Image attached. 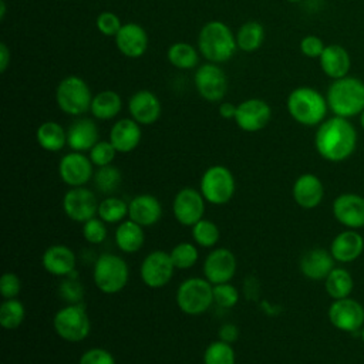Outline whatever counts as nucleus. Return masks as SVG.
Returning a JSON list of instances; mask_svg holds the SVG:
<instances>
[{
    "instance_id": "1a4fd4ad",
    "label": "nucleus",
    "mask_w": 364,
    "mask_h": 364,
    "mask_svg": "<svg viewBox=\"0 0 364 364\" xmlns=\"http://www.w3.org/2000/svg\"><path fill=\"white\" fill-rule=\"evenodd\" d=\"M199 191L205 200L212 205L228 203L235 193L233 173L223 165H213L203 172Z\"/></svg>"
},
{
    "instance_id": "dca6fc26",
    "label": "nucleus",
    "mask_w": 364,
    "mask_h": 364,
    "mask_svg": "<svg viewBox=\"0 0 364 364\" xmlns=\"http://www.w3.org/2000/svg\"><path fill=\"white\" fill-rule=\"evenodd\" d=\"M92 165L94 164L91 162L90 156H85L82 152L73 151L60 159L58 173L65 185L78 188L84 186L91 181V178H94Z\"/></svg>"
},
{
    "instance_id": "9d476101",
    "label": "nucleus",
    "mask_w": 364,
    "mask_h": 364,
    "mask_svg": "<svg viewBox=\"0 0 364 364\" xmlns=\"http://www.w3.org/2000/svg\"><path fill=\"white\" fill-rule=\"evenodd\" d=\"M195 87L199 95L209 101H220L228 91V77L225 71L215 63L202 64L195 71Z\"/></svg>"
},
{
    "instance_id": "9b49d317",
    "label": "nucleus",
    "mask_w": 364,
    "mask_h": 364,
    "mask_svg": "<svg viewBox=\"0 0 364 364\" xmlns=\"http://www.w3.org/2000/svg\"><path fill=\"white\" fill-rule=\"evenodd\" d=\"M175 269L168 252L154 250L142 260L139 274L144 284L151 289H159L169 283Z\"/></svg>"
},
{
    "instance_id": "3c124183",
    "label": "nucleus",
    "mask_w": 364,
    "mask_h": 364,
    "mask_svg": "<svg viewBox=\"0 0 364 364\" xmlns=\"http://www.w3.org/2000/svg\"><path fill=\"white\" fill-rule=\"evenodd\" d=\"M236 109H237V105L232 102H222L219 105V115L225 119H235Z\"/></svg>"
},
{
    "instance_id": "e433bc0d",
    "label": "nucleus",
    "mask_w": 364,
    "mask_h": 364,
    "mask_svg": "<svg viewBox=\"0 0 364 364\" xmlns=\"http://www.w3.org/2000/svg\"><path fill=\"white\" fill-rule=\"evenodd\" d=\"M122 182V175L119 169L114 165H107L98 168L94 173V185L101 193H112L119 188Z\"/></svg>"
},
{
    "instance_id": "58836bf2",
    "label": "nucleus",
    "mask_w": 364,
    "mask_h": 364,
    "mask_svg": "<svg viewBox=\"0 0 364 364\" xmlns=\"http://www.w3.org/2000/svg\"><path fill=\"white\" fill-rule=\"evenodd\" d=\"M203 364H235V351L226 341H212L203 353Z\"/></svg>"
},
{
    "instance_id": "864d4df0",
    "label": "nucleus",
    "mask_w": 364,
    "mask_h": 364,
    "mask_svg": "<svg viewBox=\"0 0 364 364\" xmlns=\"http://www.w3.org/2000/svg\"><path fill=\"white\" fill-rule=\"evenodd\" d=\"M6 17V1L0 0V20L3 21Z\"/></svg>"
},
{
    "instance_id": "72a5a7b5",
    "label": "nucleus",
    "mask_w": 364,
    "mask_h": 364,
    "mask_svg": "<svg viewBox=\"0 0 364 364\" xmlns=\"http://www.w3.org/2000/svg\"><path fill=\"white\" fill-rule=\"evenodd\" d=\"M168 61L179 70H191L198 64V51L189 43L178 41L169 46L166 51Z\"/></svg>"
},
{
    "instance_id": "8fccbe9b",
    "label": "nucleus",
    "mask_w": 364,
    "mask_h": 364,
    "mask_svg": "<svg viewBox=\"0 0 364 364\" xmlns=\"http://www.w3.org/2000/svg\"><path fill=\"white\" fill-rule=\"evenodd\" d=\"M239 337V328L235 326V324H223L220 328H219V340L222 341H226V343H233L236 341Z\"/></svg>"
},
{
    "instance_id": "cd10ccee",
    "label": "nucleus",
    "mask_w": 364,
    "mask_h": 364,
    "mask_svg": "<svg viewBox=\"0 0 364 364\" xmlns=\"http://www.w3.org/2000/svg\"><path fill=\"white\" fill-rule=\"evenodd\" d=\"M98 142V127L90 118L75 119L67 129V145L77 152L90 151Z\"/></svg>"
},
{
    "instance_id": "2eb2a0df",
    "label": "nucleus",
    "mask_w": 364,
    "mask_h": 364,
    "mask_svg": "<svg viewBox=\"0 0 364 364\" xmlns=\"http://www.w3.org/2000/svg\"><path fill=\"white\" fill-rule=\"evenodd\" d=\"M272 118L270 105L260 98H249L237 105L235 122L245 132H257L263 129Z\"/></svg>"
},
{
    "instance_id": "37998d69",
    "label": "nucleus",
    "mask_w": 364,
    "mask_h": 364,
    "mask_svg": "<svg viewBox=\"0 0 364 364\" xmlns=\"http://www.w3.org/2000/svg\"><path fill=\"white\" fill-rule=\"evenodd\" d=\"M82 236L91 245H100L107 239L105 222L100 218H91L82 223Z\"/></svg>"
},
{
    "instance_id": "a18cd8bd",
    "label": "nucleus",
    "mask_w": 364,
    "mask_h": 364,
    "mask_svg": "<svg viewBox=\"0 0 364 364\" xmlns=\"http://www.w3.org/2000/svg\"><path fill=\"white\" fill-rule=\"evenodd\" d=\"M60 296L68 301V304L73 303H80L82 300L84 296V289L82 286L70 276H67V279L63 280V283L60 284Z\"/></svg>"
},
{
    "instance_id": "c9c22d12",
    "label": "nucleus",
    "mask_w": 364,
    "mask_h": 364,
    "mask_svg": "<svg viewBox=\"0 0 364 364\" xmlns=\"http://www.w3.org/2000/svg\"><path fill=\"white\" fill-rule=\"evenodd\" d=\"M97 215L105 223H121L128 216V203L119 198H105L100 202Z\"/></svg>"
},
{
    "instance_id": "a19ab883",
    "label": "nucleus",
    "mask_w": 364,
    "mask_h": 364,
    "mask_svg": "<svg viewBox=\"0 0 364 364\" xmlns=\"http://www.w3.org/2000/svg\"><path fill=\"white\" fill-rule=\"evenodd\" d=\"M117 155V149L114 148V145L109 141H98L91 149H90V159L91 162L101 168V166H107L111 165V162L114 161Z\"/></svg>"
},
{
    "instance_id": "423d86ee",
    "label": "nucleus",
    "mask_w": 364,
    "mask_h": 364,
    "mask_svg": "<svg viewBox=\"0 0 364 364\" xmlns=\"http://www.w3.org/2000/svg\"><path fill=\"white\" fill-rule=\"evenodd\" d=\"M92 92L88 84L77 75L63 78L55 88V102L58 108L68 115L78 117L90 111Z\"/></svg>"
},
{
    "instance_id": "7ed1b4c3",
    "label": "nucleus",
    "mask_w": 364,
    "mask_h": 364,
    "mask_svg": "<svg viewBox=\"0 0 364 364\" xmlns=\"http://www.w3.org/2000/svg\"><path fill=\"white\" fill-rule=\"evenodd\" d=\"M198 47L200 54L209 63H225L229 61L236 53V36L223 21L212 20L200 28L198 36Z\"/></svg>"
},
{
    "instance_id": "4468645a",
    "label": "nucleus",
    "mask_w": 364,
    "mask_h": 364,
    "mask_svg": "<svg viewBox=\"0 0 364 364\" xmlns=\"http://www.w3.org/2000/svg\"><path fill=\"white\" fill-rule=\"evenodd\" d=\"M205 198L200 191L193 188H182L173 198L172 210L175 219L183 226H193L196 222L203 219L205 213Z\"/></svg>"
},
{
    "instance_id": "2f4dec72",
    "label": "nucleus",
    "mask_w": 364,
    "mask_h": 364,
    "mask_svg": "<svg viewBox=\"0 0 364 364\" xmlns=\"http://www.w3.org/2000/svg\"><path fill=\"white\" fill-rule=\"evenodd\" d=\"M353 286L351 274L343 267H334L324 279L326 291L333 300L348 297L353 291Z\"/></svg>"
},
{
    "instance_id": "4d7b16f0",
    "label": "nucleus",
    "mask_w": 364,
    "mask_h": 364,
    "mask_svg": "<svg viewBox=\"0 0 364 364\" xmlns=\"http://www.w3.org/2000/svg\"><path fill=\"white\" fill-rule=\"evenodd\" d=\"M286 1H289V3H300L303 0H286Z\"/></svg>"
},
{
    "instance_id": "ea45409f",
    "label": "nucleus",
    "mask_w": 364,
    "mask_h": 364,
    "mask_svg": "<svg viewBox=\"0 0 364 364\" xmlns=\"http://www.w3.org/2000/svg\"><path fill=\"white\" fill-rule=\"evenodd\" d=\"M171 259L176 269H191L198 262V249L193 243L181 242L171 250Z\"/></svg>"
},
{
    "instance_id": "f8f14e48",
    "label": "nucleus",
    "mask_w": 364,
    "mask_h": 364,
    "mask_svg": "<svg viewBox=\"0 0 364 364\" xmlns=\"http://www.w3.org/2000/svg\"><path fill=\"white\" fill-rule=\"evenodd\" d=\"M328 320L337 330L355 333L364 326V307L350 297L334 300L328 307Z\"/></svg>"
},
{
    "instance_id": "f3484780",
    "label": "nucleus",
    "mask_w": 364,
    "mask_h": 364,
    "mask_svg": "<svg viewBox=\"0 0 364 364\" xmlns=\"http://www.w3.org/2000/svg\"><path fill=\"white\" fill-rule=\"evenodd\" d=\"M236 257L235 255L225 247H218L212 250L205 262H203V274L208 282L212 284H220L228 283L233 279L236 273Z\"/></svg>"
},
{
    "instance_id": "bb28decb",
    "label": "nucleus",
    "mask_w": 364,
    "mask_h": 364,
    "mask_svg": "<svg viewBox=\"0 0 364 364\" xmlns=\"http://www.w3.org/2000/svg\"><path fill=\"white\" fill-rule=\"evenodd\" d=\"M363 250L364 239L358 232L353 229L338 233L330 245V253L333 255L334 260L340 263L354 262L361 256Z\"/></svg>"
},
{
    "instance_id": "f03ea898",
    "label": "nucleus",
    "mask_w": 364,
    "mask_h": 364,
    "mask_svg": "<svg viewBox=\"0 0 364 364\" xmlns=\"http://www.w3.org/2000/svg\"><path fill=\"white\" fill-rule=\"evenodd\" d=\"M328 109L343 118L360 115L364 109V82L351 75L333 80L326 92Z\"/></svg>"
},
{
    "instance_id": "a211bd4d",
    "label": "nucleus",
    "mask_w": 364,
    "mask_h": 364,
    "mask_svg": "<svg viewBox=\"0 0 364 364\" xmlns=\"http://www.w3.org/2000/svg\"><path fill=\"white\" fill-rule=\"evenodd\" d=\"M333 215L343 226L364 228V198L357 193H341L333 202Z\"/></svg>"
},
{
    "instance_id": "5fc2aeb1",
    "label": "nucleus",
    "mask_w": 364,
    "mask_h": 364,
    "mask_svg": "<svg viewBox=\"0 0 364 364\" xmlns=\"http://www.w3.org/2000/svg\"><path fill=\"white\" fill-rule=\"evenodd\" d=\"M360 125H361V128L364 129V109H363L361 114H360Z\"/></svg>"
},
{
    "instance_id": "20e7f679",
    "label": "nucleus",
    "mask_w": 364,
    "mask_h": 364,
    "mask_svg": "<svg viewBox=\"0 0 364 364\" xmlns=\"http://www.w3.org/2000/svg\"><path fill=\"white\" fill-rule=\"evenodd\" d=\"M290 117L306 127L320 125L328 111L326 97L313 87H297L290 91L286 101Z\"/></svg>"
},
{
    "instance_id": "09e8293b",
    "label": "nucleus",
    "mask_w": 364,
    "mask_h": 364,
    "mask_svg": "<svg viewBox=\"0 0 364 364\" xmlns=\"http://www.w3.org/2000/svg\"><path fill=\"white\" fill-rule=\"evenodd\" d=\"M324 43L320 37L314 36V34H309L304 36L300 40V51L303 55L309 57V58H318L324 50Z\"/></svg>"
},
{
    "instance_id": "c756f323",
    "label": "nucleus",
    "mask_w": 364,
    "mask_h": 364,
    "mask_svg": "<svg viewBox=\"0 0 364 364\" xmlns=\"http://www.w3.org/2000/svg\"><path fill=\"white\" fill-rule=\"evenodd\" d=\"M121 108H122V100L119 94L112 90H104L92 97L90 111L94 118L108 121L115 118L119 114Z\"/></svg>"
},
{
    "instance_id": "4be33fe9",
    "label": "nucleus",
    "mask_w": 364,
    "mask_h": 364,
    "mask_svg": "<svg viewBox=\"0 0 364 364\" xmlns=\"http://www.w3.org/2000/svg\"><path fill=\"white\" fill-rule=\"evenodd\" d=\"M41 264L50 274L67 277L75 270V255L68 246L51 245L44 250Z\"/></svg>"
},
{
    "instance_id": "5701e85b",
    "label": "nucleus",
    "mask_w": 364,
    "mask_h": 364,
    "mask_svg": "<svg viewBox=\"0 0 364 364\" xmlns=\"http://www.w3.org/2000/svg\"><path fill=\"white\" fill-rule=\"evenodd\" d=\"M142 138L141 127L132 118L118 119L109 129V142L114 145L117 152L128 154L134 151Z\"/></svg>"
},
{
    "instance_id": "a878e982",
    "label": "nucleus",
    "mask_w": 364,
    "mask_h": 364,
    "mask_svg": "<svg viewBox=\"0 0 364 364\" xmlns=\"http://www.w3.org/2000/svg\"><path fill=\"white\" fill-rule=\"evenodd\" d=\"M321 71L331 80H338L348 75L351 58L348 51L340 44H328L318 57Z\"/></svg>"
},
{
    "instance_id": "f704fd0d",
    "label": "nucleus",
    "mask_w": 364,
    "mask_h": 364,
    "mask_svg": "<svg viewBox=\"0 0 364 364\" xmlns=\"http://www.w3.org/2000/svg\"><path fill=\"white\" fill-rule=\"evenodd\" d=\"M26 317L24 304L16 299H4L0 304V324L6 330H14L21 326Z\"/></svg>"
},
{
    "instance_id": "473e14b6",
    "label": "nucleus",
    "mask_w": 364,
    "mask_h": 364,
    "mask_svg": "<svg viewBox=\"0 0 364 364\" xmlns=\"http://www.w3.org/2000/svg\"><path fill=\"white\" fill-rule=\"evenodd\" d=\"M235 36L237 48L245 53H252L263 44L264 28L259 21H246L239 27Z\"/></svg>"
},
{
    "instance_id": "6ab92c4d",
    "label": "nucleus",
    "mask_w": 364,
    "mask_h": 364,
    "mask_svg": "<svg viewBox=\"0 0 364 364\" xmlns=\"http://www.w3.org/2000/svg\"><path fill=\"white\" fill-rule=\"evenodd\" d=\"M128 111L134 121L139 125H151L161 117V101L149 90H139L134 92L128 101Z\"/></svg>"
},
{
    "instance_id": "0eeeda50",
    "label": "nucleus",
    "mask_w": 364,
    "mask_h": 364,
    "mask_svg": "<svg viewBox=\"0 0 364 364\" xmlns=\"http://www.w3.org/2000/svg\"><path fill=\"white\" fill-rule=\"evenodd\" d=\"M213 303V284L206 279L189 277L176 290V304L188 316L205 313Z\"/></svg>"
},
{
    "instance_id": "de8ad7c7",
    "label": "nucleus",
    "mask_w": 364,
    "mask_h": 364,
    "mask_svg": "<svg viewBox=\"0 0 364 364\" xmlns=\"http://www.w3.org/2000/svg\"><path fill=\"white\" fill-rule=\"evenodd\" d=\"M78 364H115V358L108 350L94 347L81 355Z\"/></svg>"
},
{
    "instance_id": "39448f33",
    "label": "nucleus",
    "mask_w": 364,
    "mask_h": 364,
    "mask_svg": "<svg viewBox=\"0 0 364 364\" xmlns=\"http://www.w3.org/2000/svg\"><path fill=\"white\" fill-rule=\"evenodd\" d=\"M92 279L100 291L115 294L127 286L129 269L122 257L114 253H102L94 263Z\"/></svg>"
},
{
    "instance_id": "79ce46f5",
    "label": "nucleus",
    "mask_w": 364,
    "mask_h": 364,
    "mask_svg": "<svg viewBox=\"0 0 364 364\" xmlns=\"http://www.w3.org/2000/svg\"><path fill=\"white\" fill-rule=\"evenodd\" d=\"M213 301L223 309H230L237 304L239 291L229 282L220 283V284H213Z\"/></svg>"
},
{
    "instance_id": "c85d7f7f",
    "label": "nucleus",
    "mask_w": 364,
    "mask_h": 364,
    "mask_svg": "<svg viewBox=\"0 0 364 364\" xmlns=\"http://www.w3.org/2000/svg\"><path fill=\"white\" fill-rule=\"evenodd\" d=\"M115 245L124 253H135L138 252L145 242V233L141 225L134 220H122L118 223L115 229Z\"/></svg>"
},
{
    "instance_id": "7c9ffc66",
    "label": "nucleus",
    "mask_w": 364,
    "mask_h": 364,
    "mask_svg": "<svg viewBox=\"0 0 364 364\" xmlns=\"http://www.w3.org/2000/svg\"><path fill=\"white\" fill-rule=\"evenodd\" d=\"M38 145L48 152H58L67 145V131L55 121H46L36 131Z\"/></svg>"
},
{
    "instance_id": "6e6d98bb",
    "label": "nucleus",
    "mask_w": 364,
    "mask_h": 364,
    "mask_svg": "<svg viewBox=\"0 0 364 364\" xmlns=\"http://www.w3.org/2000/svg\"><path fill=\"white\" fill-rule=\"evenodd\" d=\"M360 336H361V340H363V343H364V326H363L361 330H360Z\"/></svg>"
},
{
    "instance_id": "f257e3e1",
    "label": "nucleus",
    "mask_w": 364,
    "mask_h": 364,
    "mask_svg": "<svg viewBox=\"0 0 364 364\" xmlns=\"http://www.w3.org/2000/svg\"><path fill=\"white\" fill-rule=\"evenodd\" d=\"M314 146L323 159L341 162L355 151L357 131L348 118L334 115L318 125L314 135Z\"/></svg>"
},
{
    "instance_id": "603ef678",
    "label": "nucleus",
    "mask_w": 364,
    "mask_h": 364,
    "mask_svg": "<svg viewBox=\"0 0 364 364\" xmlns=\"http://www.w3.org/2000/svg\"><path fill=\"white\" fill-rule=\"evenodd\" d=\"M11 60V54L9 47L4 43H0V71L4 73L10 64Z\"/></svg>"
},
{
    "instance_id": "393cba45",
    "label": "nucleus",
    "mask_w": 364,
    "mask_h": 364,
    "mask_svg": "<svg viewBox=\"0 0 364 364\" xmlns=\"http://www.w3.org/2000/svg\"><path fill=\"white\" fill-rule=\"evenodd\" d=\"M334 257L330 250L314 247L300 259V272L310 280H324L334 269Z\"/></svg>"
},
{
    "instance_id": "b1692460",
    "label": "nucleus",
    "mask_w": 364,
    "mask_h": 364,
    "mask_svg": "<svg viewBox=\"0 0 364 364\" xmlns=\"http://www.w3.org/2000/svg\"><path fill=\"white\" fill-rule=\"evenodd\" d=\"M128 216L135 223L145 226H152L159 222L162 216V206L156 196L149 193H142L131 199L128 203Z\"/></svg>"
},
{
    "instance_id": "ddd939ff",
    "label": "nucleus",
    "mask_w": 364,
    "mask_h": 364,
    "mask_svg": "<svg viewBox=\"0 0 364 364\" xmlns=\"http://www.w3.org/2000/svg\"><path fill=\"white\" fill-rule=\"evenodd\" d=\"M98 205L95 195L84 186L68 189L63 198L64 213L68 219L78 223H84L94 218L98 212Z\"/></svg>"
},
{
    "instance_id": "aec40b11",
    "label": "nucleus",
    "mask_w": 364,
    "mask_h": 364,
    "mask_svg": "<svg viewBox=\"0 0 364 364\" xmlns=\"http://www.w3.org/2000/svg\"><path fill=\"white\" fill-rule=\"evenodd\" d=\"M115 46L118 51L128 58H138L148 50V34L145 28L136 23H125L117 33Z\"/></svg>"
},
{
    "instance_id": "4c0bfd02",
    "label": "nucleus",
    "mask_w": 364,
    "mask_h": 364,
    "mask_svg": "<svg viewBox=\"0 0 364 364\" xmlns=\"http://www.w3.org/2000/svg\"><path fill=\"white\" fill-rule=\"evenodd\" d=\"M219 228L209 219H200L192 226V239L202 247H213L219 240Z\"/></svg>"
},
{
    "instance_id": "6e6552de",
    "label": "nucleus",
    "mask_w": 364,
    "mask_h": 364,
    "mask_svg": "<svg viewBox=\"0 0 364 364\" xmlns=\"http://www.w3.org/2000/svg\"><path fill=\"white\" fill-rule=\"evenodd\" d=\"M53 327L60 338L70 343H78L88 337L91 321L84 306L81 303H73L54 314Z\"/></svg>"
},
{
    "instance_id": "c03bdc74",
    "label": "nucleus",
    "mask_w": 364,
    "mask_h": 364,
    "mask_svg": "<svg viewBox=\"0 0 364 364\" xmlns=\"http://www.w3.org/2000/svg\"><path fill=\"white\" fill-rule=\"evenodd\" d=\"M95 26H97V30H98L102 36L115 37L117 33L121 30L122 23H121L119 17H118L115 13H112V11H101V13L97 16Z\"/></svg>"
},
{
    "instance_id": "412c9836",
    "label": "nucleus",
    "mask_w": 364,
    "mask_h": 364,
    "mask_svg": "<svg viewBox=\"0 0 364 364\" xmlns=\"http://www.w3.org/2000/svg\"><path fill=\"white\" fill-rule=\"evenodd\" d=\"M291 195L300 208L313 209L321 203L324 186L314 173H301L293 183Z\"/></svg>"
},
{
    "instance_id": "49530a36",
    "label": "nucleus",
    "mask_w": 364,
    "mask_h": 364,
    "mask_svg": "<svg viewBox=\"0 0 364 364\" xmlns=\"http://www.w3.org/2000/svg\"><path fill=\"white\" fill-rule=\"evenodd\" d=\"M21 290L20 277L11 272L4 273L0 279V294L3 299H16Z\"/></svg>"
}]
</instances>
